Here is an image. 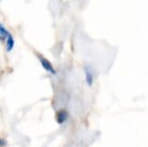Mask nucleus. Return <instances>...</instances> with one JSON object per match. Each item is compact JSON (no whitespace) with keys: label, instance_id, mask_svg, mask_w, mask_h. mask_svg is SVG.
Here are the masks:
<instances>
[{"label":"nucleus","instance_id":"1","mask_svg":"<svg viewBox=\"0 0 148 147\" xmlns=\"http://www.w3.org/2000/svg\"><path fill=\"white\" fill-rule=\"evenodd\" d=\"M38 58H39V61H40L42 67H43L47 72H49V73H51L52 75L56 74V71H55L54 67L52 66V64L47 59V58H45L44 56H42V55H39Z\"/></svg>","mask_w":148,"mask_h":147},{"label":"nucleus","instance_id":"2","mask_svg":"<svg viewBox=\"0 0 148 147\" xmlns=\"http://www.w3.org/2000/svg\"><path fill=\"white\" fill-rule=\"evenodd\" d=\"M69 117V112L66 109H60L56 112V122L58 124H63Z\"/></svg>","mask_w":148,"mask_h":147},{"label":"nucleus","instance_id":"3","mask_svg":"<svg viewBox=\"0 0 148 147\" xmlns=\"http://www.w3.org/2000/svg\"><path fill=\"white\" fill-rule=\"evenodd\" d=\"M84 73H85V80L86 83L89 86H91L94 82V74L92 72L91 68L88 67V66H85L84 67Z\"/></svg>","mask_w":148,"mask_h":147},{"label":"nucleus","instance_id":"4","mask_svg":"<svg viewBox=\"0 0 148 147\" xmlns=\"http://www.w3.org/2000/svg\"><path fill=\"white\" fill-rule=\"evenodd\" d=\"M14 45H15V41H14L13 36L9 33V35H8V37H7V45H6L7 51H12L13 48H14Z\"/></svg>","mask_w":148,"mask_h":147},{"label":"nucleus","instance_id":"5","mask_svg":"<svg viewBox=\"0 0 148 147\" xmlns=\"http://www.w3.org/2000/svg\"><path fill=\"white\" fill-rule=\"evenodd\" d=\"M8 35H9V32L6 30L3 24H0V41H4L5 39H7Z\"/></svg>","mask_w":148,"mask_h":147},{"label":"nucleus","instance_id":"6","mask_svg":"<svg viewBox=\"0 0 148 147\" xmlns=\"http://www.w3.org/2000/svg\"><path fill=\"white\" fill-rule=\"evenodd\" d=\"M6 144H7V141L3 139V138H0V147H4V146H6Z\"/></svg>","mask_w":148,"mask_h":147}]
</instances>
